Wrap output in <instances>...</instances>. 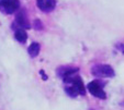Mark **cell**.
Segmentation results:
<instances>
[{
	"instance_id": "obj_3",
	"label": "cell",
	"mask_w": 124,
	"mask_h": 110,
	"mask_svg": "<svg viewBox=\"0 0 124 110\" xmlns=\"http://www.w3.org/2000/svg\"><path fill=\"white\" fill-rule=\"evenodd\" d=\"M14 24L11 25V27H14V26H18V28H23V30H29L31 27L30 21L28 19V14H26L25 9H20L18 11V13L16 14V20H14ZM16 28V30H18Z\"/></svg>"
},
{
	"instance_id": "obj_1",
	"label": "cell",
	"mask_w": 124,
	"mask_h": 110,
	"mask_svg": "<svg viewBox=\"0 0 124 110\" xmlns=\"http://www.w3.org/2000/svg\"><path fill=\"white\" fill-rule=\"evenodd\" d=\"M104 85L105 83L102 82V81L94 80V81H91L89 84L87 85V89L89 91V93L91 94L92 96L97 97L99 99H105L107 98V94L103 91Z\"/></svg>"
},
{
	"instance_id": "obj_5",
	"label": "cell",
	"mask_w": 124,
	"mask_h": 110,
	"mask_svg": "<svg viewBox=\"0 0 124 110\" xmlns=\"http://www.w3.org/2000/svg\"><path fill=\"white\" fill-rule=\"evenodd\" d=\"M36 6L43 12H52L56 8V0H36Z\"/></svg>"
},
{
	"instance_id": "obj_4",
	"label": "cell",
	"mask_w": 124,
	"mask_h": 110,
	"mask_svg": "<svg viewBox=\"0 0 124 110\" xmlns=\"http://www.w3.org/2000/svg\"><path fill=\"white\" fill-rule=\"evenodd\" d=\"M20 10L19 0H0V11L5 14H12Z\"/></svg>"
},
{
	"instance_id": "obj_2",
	"label": "cell",
	"mask_w": 124,
	"mask_h": 110,
	"mask_svg": "<svg viewBox=\"0 0 124 110\" xmlns=\"http://www.w3.org/2000/svg\"><path fill=\"white\" fill-rule=\"evenodd\" d=\"M91 73L97 77H113L114 70L109 64H96L91 68Z\"/></svg>"
},
{
	"instance_id": "obj_11",
	"label": "cell",
	"mask_w": 124,
	"mask_h": 110,
	"mask_svg": "<svg viewBox=\"0 0 124 110\" xmlns=\"http://www.w3.org/2000/svg\"><path fill=\"white\" fill-rule=\"evenodd\" d=\"M40 74H41V76H42L43 81H46L47 80V75L44 73V70H40Z\"/></svg>"
},
{
	"instance_id": "obj_9",
	"label": "cell",
	"mask_w": 124,
	"mask_h": 110,
	"mask_svg": "<svg viewBox=\"0 0 124 110\" xmlns=\"http://www.w3.org/2000/svg\"><path fill=\"white\" fill-rule=\"evenodd\" d=\"M65 92L66 94H67L69 97H73V98H75V97H77L79 94H78L77 89L75 88V87L73 86V85H69V86H66L65 87Z\"/></svg>"
},
{
	"instance_id": "obj_6",
	"label": "cell",
	"mask_w": 124,
	"mask_h": 110,
	"mask_svg": "<svg viewBox=\"0 0 124 110\" xmlns=\"http://www.w3.org/2000/svg\"><path fill=\"white\" fill-rule=\"evenodd\" d=\"M79 71L78 68H74V67H59L57 69V75L62 79H66V77H69L71 75H75L76 73Z\"/></svg>"
},
{
	"instance_id": "obj_7",
	"label": "cell",
	"mask_w": 124,
	"mask_h": 110,
	"mask_svg": "<svg viewBox=\"0 0 124 110\" xmlns=\"http://www.w3.org/2000/svg\"><path fill=\"white\" fill-rule=\"evenodd\" d=\"M14 38L16 39V42L21 43V44H25L28 40V33L23 28H18L14 32Z\"/></svg>"
},
{
	"instance_id": "obj_8",
	"label": "cell",
	"mask_w": 124,
	"mask_h": 110,
	"mask_svg": "<svg viewBox=\"0 0 124 110\" xmlns=\"http://www.w3.org/2000/svg\"><path fill=\"white\" fill-rule=\"evenodd\" d=\"M41 51V45L39 43H32L28 48V54L31 58H35L38 57Z\"/></svg>"
},
{
	"instance_id": "obj_10",
	"label": "cell",
	"mask_w": 124,
	"mask_h": 110,
	"mask_svg": "<svg viewBox=\"0 0 124 110\" xmlns=\"http://www.w3.org/2000/svg\"><path fill=\"white\" fill-rule=\"evenodd\" d=\"M33 27H34L36 31H42L44 26H43L42 21H41V20L36 19V20H34V23H33Z\"/></svg>"
},
{
	"instance_id": "obj_12",
	"label": "cell",
	"mask_w": 124,
	"mask_h": 110,
	"mask_svg": "<svg viewBox=\"0 0 124 110\" xmlns=\"http://www.w3.org/2000/svg\"><path fill=\"white\" fill-rule=\"evenodd\" d=\"M90 110H93V109H90Z\"/></svg>"
}]
</instances>
